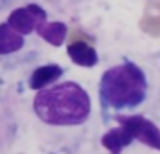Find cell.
Masks as SVG:
<instances>
[{
  "instance_id": "1",
  "label": "cell",
  "mask_w": 160,
  "mask_h": 154,
  "mask_svg": "<svg viewBox=\"0 0 160 154\" xmlns=\"http://www.w3.org/2000/svg\"><path fill=\"white\" fill-rule=\"evenodd\" d=\"M32 111L42 123L51 128H75L88 119L91 99L80 84L63 81L37 91Z\"/></svg>"
},
{
  "instance_id": "2",
  "label": "cell",
  "mask_w": 160,
  "mask_h": 154,
  "mask_svg": "<svg viewBox=\"0 0 160 154\" xmlns=\"http://www.w3.org/2000/svg\"><path fill=\"white\" fill-rule=\"evenodd\" d=\"M146 91V76L131 60L107 69L98 84V97L104 112L136 108L145 101Z\"/></svg>"
},
{
  "instance_id": "3",
  "label": "cell",
  "mask_w": 160,
  "mask_h": 154,
  "mask_svg": "<svg viewBox=\"0 0 160 154\" xmlns=\"http://www.w3.org/2000/svg\"><path fill=\"white\" fill-rule=\"evenodd\" d=\"M6 22L24 36L31 35L32 32L38 35L42 27L48 22V16L47 11L39 4L28 3L25 6L11 10L7 16Z\"/></svg>"
},
{
  "instance_id": "4",
  "label": "cell",
  "mask_w": 160,
  "mask_h": 154,
  "mask_svg": "<svg viewBox=\"0 0 160 154\" xmlns=\"http://www.w3.org/2000/svg\"><path fill=\"white\" fill-rule=\"evenodd\" d=\"M115 119L119 125H124L133 137L141 143L160 150V129L152 121L142 115H115Z\"/></svg>"
},
{
  "instance_id": "5",
  "label": "cell",
  "mask_w": 160,
  "mask_h": 154,
  "mask_svg": "<svg viewBox=\"0 0 160 154\" xmlns=\"http://www.w3.org/2000/svg\"><path fill=\"white\" fill-rule=\"evenodd\" d=\"M63 76V69L59 65L51 63V65H44L39 66L34 70L28 77V87L34 91L47 88L56 83L61 77Z\"/></svg>"
},
{
  "instance_id": "6",
  "label": "cell",
  "mask_w": 160,
  "mask_h": 154,
  "mask_svg": "<svg viewBox=\"0 0 160 154\" xmlns=\"http://www.w3.org/2000/svg\"><path fill=\"white\" fill-rule=\"evenodd\" d=\"M70 60L82 67H93L98 62V55L91 45L84 41H75L66 48Z\"/></svg>"
},
{
  "instance_id": "7",
  "label": "cell",
  "mask_w": 160,
  "mask_h": 154,
  "mask_svg": "<svg viewBox=\"0 0 160 154\" xmlns=\"http://www.w3.org/2000/svg\"><path fill=\"white\" fill-rule=\"evenodd\" d=\"M133 142V137L124 125L110 129L101 139V144L111 154H121L125 147H128Z\"/></svg>"
},
{
  "instance_id": "8",
  "label": "cell",
  "mask_w": 160,
  "mask_h": 154,
  "mask_svg": "<svg viewBox=\"0 0 160 154\" xmlns=\"http://www.w3.org/2000/svg\"><path fill=\"white\" fill-rule=\"evenodd\" d=\"M25 45V36L17 32L7 22L0 24V56L11 55L21 51Z\"/></svg>"
},
{
  "instance_id": "9",
  "label": "cell",
  "mask_w": 160,
  "mask_h": 154,
  "mask_svg": "<svg viewBox=\"0 0 160 154\" xmlns=\"http://www.w3.org/2000/svg\"><path fill=\"white\" fill-rule=\"evenodd\" d=\"M68 35V27L62 21H48L38 32V36L42 38L52 46H62Z\"/></svg>"
},
{
  "instance_id": "10",
  "label": "cell",
  "mask_w": 160,
  "mask_h": 154,
  "mask_svg": "<svg viewBox=\"0 0 160 154\" xmlns=\"http://www.w3.org/2000/svg\"><path fill=\"white\" fill-rule=\"evenodd\" d=\"M11 3H13V0H0V13H2L4 8H7Z\"/></svg>"
}]
</instances>
